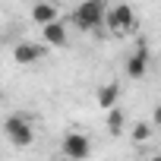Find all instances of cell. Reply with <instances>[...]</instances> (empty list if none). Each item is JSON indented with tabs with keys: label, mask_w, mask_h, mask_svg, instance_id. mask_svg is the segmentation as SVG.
Instances as JSON below:
<instances>
[{
	"label": "cell",
	"mask_w": 161,
	"mask_h": 161,
	"mask_svg": "<svg viewBox=\"0 0 161 161\" xmlns=\"http://www.w3.org/2000/svg\"><path fill=\"white\" fill-rule=\"evenodd\" d=\"M44 54H47V47H44L41 41H19V44L13 47V60H16L19 66H32V63H38Z\"/></svg>",
	"instance_id": "cell-5"
},
{
	"label": "cell",
	"mask_w": 161,
	"mask_h": 161,
	"mask_svg": "<svg viewBox=\"0 0 161 161\" xmlns=\"http://www.w3.org/2000/svg\"><path fill=\"white\" fill-rule=\"evenodd\" d=\"M41 44L44 47H66V22H54V25H44L41 29Z\"/></svg>",
	"instance_id": "cell-8"
},
{
	"label": "cell",
	"mask_w": 161,
	"mask_h": 161,
	"mask_svg": "<svg viewBox=\"0 0 161 161\" xmlns=\"http://www.w3.org/2000/svg\"><path fill=\"white\" fill-rule=\"evenodd\" d=\"M152 136H155V126H152V123H136V126L130 130V139H133L136 145H145Z\"/></svg>",
	"instance_id": "cell-11"
},
{
	"label": "cell",
	"mask_w": 161,
	"mask_h": 161,
	"mask_svg": "<svg viewBox=\"0 0 161 161\" xmlns=\"http://www.w3.org/2000/svg\"><path fill=\"white\" fill-rule=\"evenodd\" d=\"M32 19H35V25H41V29H44V25H54V22H60V7L41 0V3L32 7Z\"/></svg>",
	"instance_id": "cell-7"
},
{
	"label": "cell",
	"mask_w": 161,
	"mask_h": 161,
	"mask_svg": "<svg viewBox=\"0 0 161 161\" xmlns=\"http://www.w3.org/2000/svg\"><path fill=\"white\" fill-rule=\"evenodd\" d=\"M63 155L69 158V161H86L89 155H92V139L86 136V133H79V130H69L66 136H63Z\"/></svg>",
	"instance_id": "cell-3"
},
{
	"label": "cell",
	"mask_w": 161,
	"mask_h": 161,
	"mask_svg": "<svg viewBox=\"0 0 161 161\" xmlns=\"http://www.w3.org/2000/svg\"><path fill=\"white\" fill-rule=\"evenodd\" d=\"M104 16H108V7L101 3V0H86V3H79L76 10H73V22L82 29V32H89V29H98V25H104Z\"/></svg>",
	"instance_id": "cell-2"
},
{
	"label": "cell",
	"mask_w": 161,
	"mask_h": 161,
	"mask_svg": "<svg viewBox=\"0 0 161 161\" xmlns=\"http://www.w3.org/2000/svg\"><path fill=\"white\" fill-rule=\"evenodd\" d=\"M95 101H98L101 111H114V108H120V104H117V101H120V82H104V86L95 92Z\"/></svg>",
	"instance_id": "cell-9"
},
{
	"label": "cell",
	"mask_w": 161,
	"mask_h": 161,
	"mask_svg": "<svg viewBox=\"0 0 161 161\" xmlns=\"http://www.w3.org/2000/svg\"><path fill=\"white\" fill-rule=\"evenodd\" d=\"M104 25L111 32H130L136 25V10L130 3H117V7H108V16H104Z\"/></svg>",
	"instance_id": "cell-4"
},
{
	"label": "cell",
	"mask_w": 161,
	"mask_h": 161,
	"mask_svg": "<svg viewBox=\"0 0 161 161\" xmlns=\"http://www.w3.org/2000/svg\"><path fill=\"white\" fill-rule=\"evenodd\" d=\"M123 69H126L130 79H145V76H148V47H145V41L126 57V66H123Z\"/></svg>",
	"instance_id": "cell-6"
},
{
	"label": "cell",
	"mask_w": 161,
	"mask_h": 161,
	"mask_svg": "<svg viewBox=\"0 0 161 161\" xmlns=\"http://www.w3.org/2000/svg\"><path fill=\"white\" fill-rule=\"evenodd\" d=\"M145 161H161V152H158V155H148Z\"/></svg>",
	"instance_id": "cell-13"
},
{
	"label": "cell",
	"mask_w": 161,
	"mask_h": 161,
	"mask_svg": "<svg viewBox=\"0 0 161 161\" xmlns=\"http://www.w3.org/2000/svg\"><path fill=\"white\" fill-rule=\"evenodd\" d=\"M155 130H161V104H155V111H152V120H148Z\"/></svg>",
	"instance_id": "cell-12"
},
{
	"label": "cell",
	"mask_w": 161,
	"mask_h": 161,
	"mask_svg": "<svg viewBox=\"0 0 161 161\" xmlns=\"http://www.w3.org/2000/svg\"><path fill=\"white\" fill-rule=\"evenodd\" d=\"M3 136H7L16 148H29V145L35 142V126H32L29 117H22V114H10V117L3 120Z\"/></svg>",
	"instance_id": "cell-1"
},
{
	"label": "cell",
	"mask_w": 161,
	"mask_h": 161,
	"mask_svg": "<svg viewBox=\"0 0 161 161\" xmlns=\"http://www.w3.org/2000/svg\"><path fill=\"white\" fill-rule=\"evenodd\" d=\"M104 123H108V133H111V136H120V133L126 130V114H123L120 108H114V111H108V120H104Z\"/></svg>",
	"instance_id": "cell-10"
}]
</instances>
